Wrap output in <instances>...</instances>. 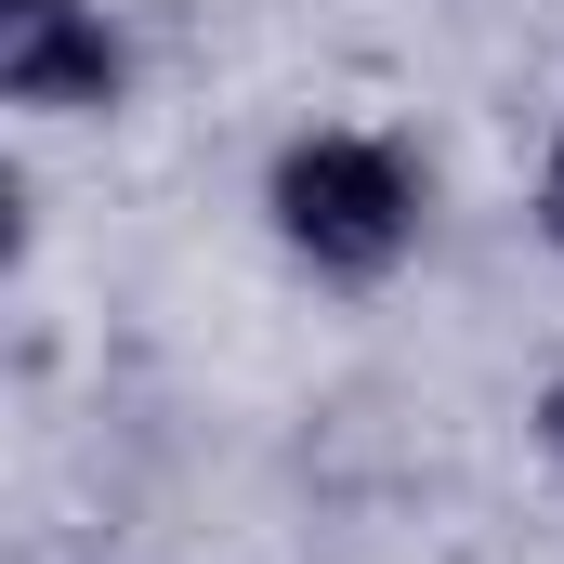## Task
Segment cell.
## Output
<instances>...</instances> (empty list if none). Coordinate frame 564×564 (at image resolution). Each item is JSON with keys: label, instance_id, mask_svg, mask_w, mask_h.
Segmentation results:
<instances>
[{"label": "cell", "instance_id": "cell-3", "mask_svg": "<svg viewBox=\"0 0 564 564\" xmlns=\"http://www.w3.org/2000/svg\"><path fill=\"white\" fill-rule=\"evenodd\" d=\"M539 433H552V459H564V381H552V408H539Z\"/></svg>", "mask_w": 564, "mask_h": 564}, {"label": "cell", "instance_id": "cell-2", "mask_svg": "<svg viewBox=\"0 0 564 564\" xmlns=\"http://www.w3.org/2000/svg\"><path fill=\"white\" fill-rule=\"evenodd\" d=\"M0 93L13 106H119V40L79 0H0Z\"/></svg>", "mask_w": 564, "mask_h": 564}, {"label": "cell", "instance_id": "cell-4", "mask_svg": "<svg viewBox=\"0 0 564 564\" xmlns=\"http://www.w3.org/2000/svg\"><path fill=\"white\" fill-rule=\"evenodd\" d=\"M552 210H564V144H552Z\"/></svg>", "mask_w": 564, "mask_h": 564}, {"label": "cell", "instance_id": "cell-1", "mask_svg": "<svg viewBox=\"0 0 564 564\" xmlns=\"http://www.w3.org/2000/svg\"><path fill=\"white\" fill-rule=\"evenodd\" d=\"M276 237L302 263H328V276H381L421 237V171L368 132H315L276 158Z\"/></svg>", "mask_w": 564, "mask_h": 564}]
</instances>
